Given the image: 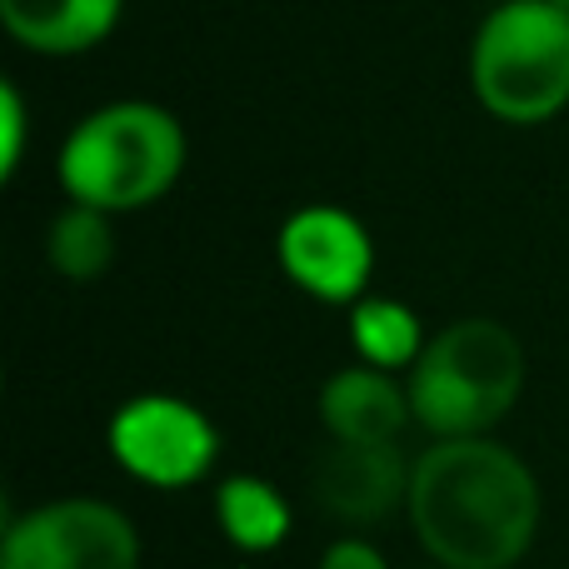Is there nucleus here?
Returning <instances> with one entry per match:
<instances>
[{
  "label": "nucleus",
  "instance_id": "20e7f679",
  "mask_svg": "<svg viewBox=\"0 0 569 569\" xmlns=\"http://www.w3.org/2000/svg\"><path fill=\"white\" fill-rule=\"evenodd\" d=\"M470 90L505 126H545L569 106V10L500 0L470 40Z\"/></svg>",
  "mask_w": 569,
  "mask_h": 569
},
{
  "label": "nucleus",
  "instance_id": "6e6552de",
  "mask_svg": "<svg viewBox=\"0 0 569 569\" xmlns=\"http://www.w3.org/2000/svg\"><path fill=\"white\" fill-rule=\"evenodd\" d=\"M410 465L400 445H350L330 440L310 470V490L335 520L380 525L410 500Z\"/></svg>",
  "mask_w": 569,
  "mask_h": 569
},
{
  "label": "nucleus",
  "instance_id": "1a4fd4ad",
  "mask_svg": "<svg viewBox=\"0 0 569 569\" xmlns=\"http://www.w3.org/2000/svg\"><path fill=\"white\" fill-rule=\"evenodd\" d=\"M410 420H415L410 390L400 385V375L375 370V365L335 370L320 390V425L330 440L395 445Z\"/></svg>",
  "mask_w": 569,
  "mask_h": 569
},
{
  "label": "nucleus",
  "instance_id": "f3484780",
  "mask_svg": "<svg viewBox=\"0 0 569 569\" xmlns=\"http://www.w3.org/2000/svg\"><path fill=\"white\" fill-rule=\"evenodd\" d=\"M430 569H450V565H430Z\"/></svg>",
  "mask_w": 569,
  "mask_h": 569
},
{
  "label": "nucleus",
  "instance_id": "ddd939ff",
  "mask_svg": "<svg viewBox=\"0 0 569 569\" xmlns=\"http://www.w3.org/2000/svg\"><path fill=\"white\" fill-rule=\"evenodd\" d=\"M46 256H50V270H56V276H66L76 284L100 280L110 266H116V216L70 200L46 230Z\"/></svg>",
  "mask_w": 569,
  "mask_h": 569
},
{
  "label": "nucleus",
  "instance_id": "7ed1b4c3",
  "mask_svg": "<svg viewBox=\"0 0 569 569\" xmlns=\"http://www.w3.org/2000/svg\"><path fill=\"white\" fill-rule=\"evenodd\" d=\"M405 390L415 425L435 440L490 435L525 390V345L510 325L490 315H465L430 335L425 355L405 375Z\"/></svg>",
  "mask_w": 569,
  "mask_h": 569
},
{
  "label": "nucleus",
  "instance_id": "39448f33",
  "mask_svg": "<svg viewBox=\"0 0 569 569\" xmlns=\"http://www.w3.org/2000/svg\"><path fill=\"white\" fill-rule=\"evenodd\" d=\"M110 460L150 490H190L220 460V435L200 405L180 395H130L106 425Z\"/></svg>",
  "mask_w": 569,
  "mask_h": 569
},
{
  "label": "nucleus",
  "instance_id": "2eb2a0df",
  "mask_svg": "<svg viewBox=\"0 0 569 569\" xmlns=\"http://www.w3.org/2000/svg\"><path fill=\"white\" fill-rule=\"evenodd\" d=\"M0 116H6V176L20 170V140H26V106H20V90L6 86L0 90Z\"/></svg>",
  "mask_w": 569,
  "mask_h": 569
},
{
  "label": "nucleus",
  "instance_id": "f8f14e48",
  "mask_svg": "<svg viewBox=\"0 0 569 569\" xmlns=\"http://www.w3.org/2000/svg\"><path fill=\"white\" fill-rule=\"evenodd\" d=\"M345 325H350V350L360 355V365H375V370L390 375H410L415 360L425 355V345H430L420 315L405 300H390V295L355 300Z\"/></svg>",
  "mask_w": 569,
  "mask_h": 569
},
{
  "label": "nucleus",
  "instance_id": "9b49d317",
  "mask_svg": "<svg viewBox=\"0 0 569 569\" xmlns=\"http://www.w3.org/2000/svg\"><path fill=\"white\" fill-rule=\"evenodd\" d=\"M216 525L230 550L270 555L290 540V500L260 475H230L216 490Z\"/></svg>",
  "mask_w": 569,
  "mask_h": 569
},
{
  "label": "nucleus",
  "instance_id": "4468645a",
  "mask_svg": "<svg viewBox=\"0 0 569 569\" xmlns=\"http://www.w3.org/2000/svg\"><path fill=\"white\" fill-rule=\"evenodd\" d=\"M320 569H390V560L370 540H360V535H340V540L325 545Z\"/></svg>",
  "mask_w": 569,
  "mask_h": 569
},
{
  "label": "nucleus",
  "instance_id": "f257e3e1",
  "mask_svg": "<svg viewBox=\"0 0 569 569\" xmlns=\"http://www.w3.org/2000/svg\"><path fill=\"white\" fill-rule=\"evenodd\" d=\"M405 515L435 565L510 569L540 535V485L530 465L490 435L435 440L410 465Z\"/></svg>",
  "mask_w": 569,
  "mask_h": 569
},
{
  "label": "nucleus",
  "instance_id": "0eeeda50",
  "mask_svg": "<svg viewBox=\"0 0 569 569\" xmlns=\"http://www.w3.org/2000/svg\"><path fill=\"white\" fill-rule=\"evenodd\" d=\"M280 270L300 295L320 305H345L370 295L375 240L345 206H300L284 216L276 236Z\"/></svg>",
  "mask_w": 569,
  "mask_h": 569
},
{
  "label": "nucleus",
  "instance_id": "423d86ee",
  "mask_svg": "<svg viewBox=\"0 0 569 569\" xmlns=\"http://www.w3.org/2000/svg\"><path fill=\"white\" fill-rule=\"evenodd\" d=\"M0 569H140V535L106 500H50L6 525Z\"/></svg>",
  "mask_w": 569,
  "mask_h": 569
},
{
  "label": "nucleus",
  "instance_id": "f03ea898",
  "mask_svg": "<svg viewBox=\"0 0 569 569\" xmlns=\"http://www.w3.org/2000/svg\"><path fill=\"white\" fill-rule=\"evenodd\" d=\"M186 170V126L156 100H110L80 116L56 150L66 200L130 216L170 196Z\"/></svg>",
  "mask_w": 569,
  "mask_h": 569
},
{
  "label": "nucleus",
  "instance_id": "dca6fc26",
  "mask_svg": "<svg viewBox=\"0 0 569 569\" xmlns=\"http://www.w3.org/2000/svg\"><path fill=\"white\" fill-rule=\"evenodd\" d=\"M555 6H565V10H569V0H555Z\"/></svg>",
  "mask_w": 569,
  "mask_h": 569
},
{
  "label": "nucleus",
  "instance_id": "9d476101",
  "mask_svg": "<svg viewBox=\"0 0 569 569\" xmlns=\"http://www.w3.org/2000/svg\"><path fill=\"white\" fill-rule=\"evenodd\" d=\"M126 0H0V26L16 46L66 60L86 56L120 26Z\"/></svg>",
  "mask_w": 569,
  "mask_h": 569
}]
</instances>
